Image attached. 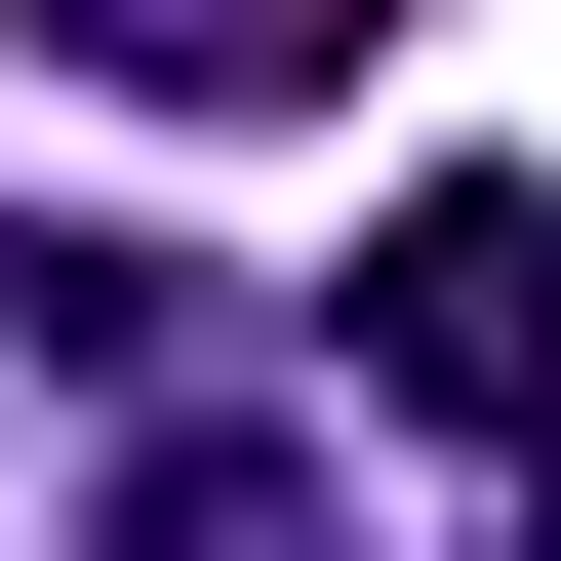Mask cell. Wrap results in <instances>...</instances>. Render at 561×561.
<instances>
[{
	"mask_svg": "<svg viewBox=\"0 0 561 561\" xmlns=\"http://www.w3.org/2000/svg\"><path fill=\"white\" fill-rule=\"evenodd\" d=\"M362 401H401V442H481V481L561 442V201H522V161H442V201L362 241Z\"/></svg>",
	"mask_w": 561,
	"mask_h": 561,
	"instance_id": "6da1fadb",
	"label": "cell"
},
{
	"mask_svg": "<svg viewBox=\"0 0 561 561\" xmlns=\"http://www.w3.org/2000/svg\"><path fill=\"white\" fill-rule=\"evenodd\" d=\"M41 41H81V81H161V121H321L401 0H41Z\"/></svg>",
	"mask_w": 561,
	"mask_h": 561,
	"instance_id": "7a4b0ae2",
	"label": "cell"
},
{
	"mask_svg": "<svg viewBox=\"0 0 561 561\" xmlns=\"http://www.w3.org/2000/svg\"><path fill=\"white\" fill-rule=\"evenodd\" d=\"M81 561H321V442H161V481H121Z\"/></svg>",
	"mask_w": 561,
	"mask_h": 561,
	"instance_id": "3957f363",
	"label": "cell"
},
{
	"mask_svg": "<svg viewBox=\"0 0 561 561\" xmlns=\"http://www.w3.org/2000/svg\"><path fill=\"white\" fill-rule=\"evenodd\" d=\"M522 561H561V522H522Z\"/></svg>",
	"mask_w": 561,
	"mask_h": 561,
	"instance_id": "277c9868",
	"label": "cell"
}]
</instances>
